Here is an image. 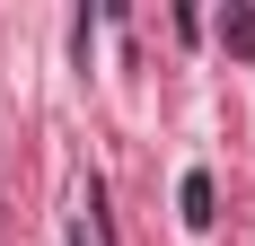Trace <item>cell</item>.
<instances>
[{
  "mask_svg": "<svg viewBox=\"0 0 255 246\" xmlns=\"http://www.w3.org/2000/svg\"><path fill=\"white\" fill-rule=\"evenodd\" d=\"M220 44L238 62H255V9H220Z\"/></svg>",
  "mask_w": 255,
  "mask_h": 246,
  "instance_id": "cell-1",
  "label": "cell"
},
{
  "mask_svg": "<svg viewBox=\"0 0 255 246\" xmlns=\"http://www.w3.org/2000/svg\"><path fill=\"white\" fill-rule=\"evenodd\" d=\"M176 202H185V220L203 229V220H211V176H203V167H185V185H176Z\"/></svg>",
  "mask_w": 255,
  "mask_h": 246,
  "instance_id": "cell-2",
  "label": "cell"
}]
</instances>
